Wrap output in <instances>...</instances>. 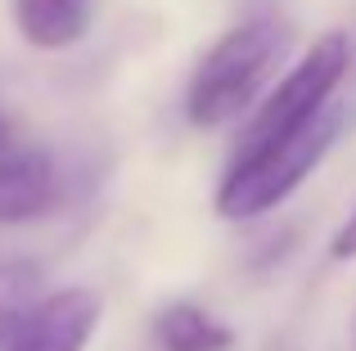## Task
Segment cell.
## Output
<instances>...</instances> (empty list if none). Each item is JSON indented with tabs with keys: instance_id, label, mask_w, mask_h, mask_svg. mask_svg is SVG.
Segmentation results:
<instances>
[{
	"instance_id": "cell-1",
	"label": "cell",
	"mask_w": 356,
	"mask_h": 351,
	"mask_svg": "<svg viewBox=\"0 0 356 351\" xmlns=\"http://www.w3.org/2000/svg\"><path fill=\"white\" fill-rule=\"evenodd\" d=\"M339 131H343V108L330 104L307 126H298V131L280 135V140L261 144L252 153H239L230 162L226 180H221V189H217V212L226 221L266 216L270 207H280L325 162V153L334 149Z\"/></svg>"
},
{
	"instance_id": "cell-2",
	"label": "cell",
	"mask_w": 356,
	"mask_h": 351,
	"mask_svg": "<svg viewBox=\"0 0 356 351\" xmlns=\"http://www.w3.org/2000/svg\"><path fill=\"white\" fill-rule=\"evenodd\" d=\"M284 54V27L270 18H248L208 45L185 86V113L194 126H226L252 104L266 72Z\"/></svg>"
},
{
	"instance_id": "cell-3",
	"label": "cell",
	"mask_w": 356,
	"mask_h": 351,
	"mask_svg": "<svg viewBox=\"0 0 356 351\" xmlns=\"http://www.w3.org/2000/svg\"><path fill=\"white\" fill-rule=\"evenodd\" d=\"M348 63H352V41L343 32H325L321 41L280 77V86L257 104V113L248 117V126H243V135L235 144V158L261 149V144H270V140H280V135H289V131H298V126H307L316 113H325L334 90H339V81L348 77Z\"/></svg>"
},
{
	"instance_id": "cell-4",
	"label": "cell",
	"mask_w": 356,
	"mask_h": 351,
	"mask_svg": "<svg viewBox=\"0 0 356 351\" xmlns=\"http://www.w3.org/2000/svg\"><path fill=\"white\" fill-rule=\"evenodd\" d=\"M99 316H104V302L90 289L45 293L9 329L0 351H86V343L99 329Z\"/></svg>"
},
{
	"instance_id": "cell-5",
	"label": "cell",
	"mask_w": 356,
	"mask_h": 351,
	"mask_svg": "<svg viewBox=\"0 0 356 351\" xmlns=\"http://www.w3.org/2000/svg\"><path fill=\"white\" fill-rule=\"evenodd\" d=\"M59 203V167L45 149H9L0 158V225H27Z\"/></svg>"
},
{
	"instance_id": "cell-6",
	"label": "cell",
	"mask_w": 356,
	"mask_h": 351,
	"mask_svg": "<svg viewBox=\"0 0 356 351\" xmlns=\"http://www.w3.org/2000/svg\"><path fill=\"white\" fill-rule=\"evenodd\" d=\"M95 0H14V27L32 50H72L90 32Z\"/></svg>"
},
{
	"instance_id": "cell-7",
	"label": "cell",
	"mask_w": 356,
	"mask_h": 351,
	"mask_svg": "<svg viewBox=\"0 0 356 351\" xmlns=\"http://www.w3.org/2000/svg\"><path fill=\"white\" fill-rule=\"evenodd\" d=\"M154 338L163 351H230L235 347V334L217 316L194 307V302H172V307L158 311Z\"/></svg>"
},
{
	"instance_id": "cell-8",
	"label": "cell",
	"mask_w": 356,
	"mask_h": 351,
	"mask_svg": "<svg viewBox=\"0 0 356 351\" xmlns=\"http://www.w3.org/2000/svg\"><path fill=\"white\" fill-rule=\"evenodd\" d=\"M41 298V271L32 262H0V343Z\"/></svg>"
},
{
	"instance_id": "cell-9",
	"label": "cell",
	"mask_w": 356,
	"mask_h": 351,
	"mask_svg": "<svg viewBox=\"0 0 356 351\" xmlns=\"http://www.w3.org/2000/svg\"><path fill=\"white\" fill-rule=\"evenodd\" d=\"M330 252L339 257V262H352V257H356V212H352V216H348V221L339 225V234H334Z\"/></svg>"
},
{
	"instance_id": "cell-10",
	"label": "cell",
	"mask_w": 356,
	"mask_h": 351,
	"mask_svg": "<svg viewBox=\"0 0 356 351\" xmlns=\"http://www.w3.org/2000/svg\"><path fill=\"white\" fill-rule=\"evenodd\" d=\"M14 149V126H9V117H0V158Z\"/></svg>"
}]
</instances>
